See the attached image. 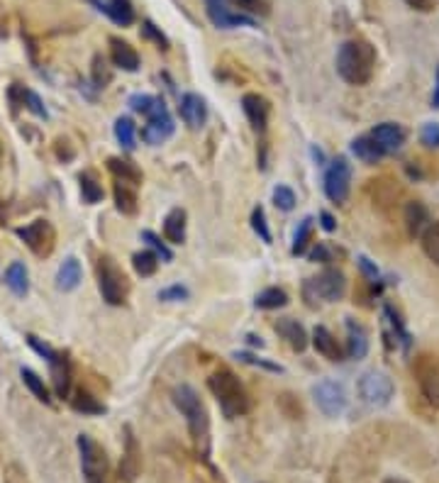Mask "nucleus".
I'll return each instance as SVG.
<instances>
[{
    "instance_id": "14",
    "label": "nucleus",
    "mask_w": 439,
    "mask_h": 483,
    "mask_svg": "<svg viewBox=\"0 0 439 483\" xmlns=\"http://www.w3.org/2000/svg\"><path fill=\"white\" fill-rule=\"evenodd\" d=\"M173 127H176V125H173V118L169 115V108H164V110H159L156 115H152V118H146L142 139H145L146 145L156 147V145H162V142L171 137Z\"/></svg>"
},
{
    "instance_id": "34",
    "label": "nucleus",
    "mask_w": 439,
    "mask_h": 483,
    "mask_svg": "<svg viewBox=\"0 0 439 483\" xmlns=\"http://www.w3.org/2000/svg\"><path fill=\"white\" fill-rule=\"evenodd\" d=\"M285 303H288V295L284 288H267L257 295V308L261 311H276V308H284Z\"/></svg>"
},
{
    "instance_id": "55",
    "label": "nucleus",
    "mask_w": 439,
    "mask_h": 483,
    "mask_svg": "<svg viewBox=\"0 0 439 483\" xmlns=\"http://www.w3.org/2000/svg\"><path fill=\"white\" fill-rule=\"evenodd\" d=\"M383 483H408V481H403V479H386Z\"/></svg>"
},
{
    "instance_id": "45",
    "label": "nucleus",
    "mask_w": 439,
    "mask_h": 483,
    "mask_svg": "<svg viewBox=\"0 0 439 483\" xmlns=\"http://www.w3.org/2000/svg\"><path fill=\"white\" fill-rule=\"evenodd\" d=\"M337 250L329 244V242H318L315 244V250L311 251V261H322V264H329V261H335Z\"/></svg>"
},
{
    "instance_id": "52",
    "label": "nucleus",
    "mask_w": 439,
    "mask_h": 483,
    "mask_svg": "<svg viewBox=\"0 0 439 483\" xmlns=\"http://www.w3.org/2000/svg\"><path fill=\"white\" fill-rule=\"evenodd\" d=\"M359 267H362V271L371 278V281H376V278H379V271H376V267H371L366 257H362V259H359Z\"/></svg>"
},
{
    "instance_id": "7",
    "label": "nucleus",
    "mask_w": 439,
    "mask_h": 483,
    "mask_svg": "<svg viewBox=\"0 0 439 483\" xmlns=\"http://www.w3.org/2000/svg\"><path fill=\"white\" fill-rule=\"evenodd\" d=\"M413 376L420 386L422 398L439 410V354H417L413 362Z\"/></svg>"
},
{
    "instance_id": "2",
    "label": "nucleus",
    "mask_w": 439,
    "mask_h": 483,
    "mask_svg": "<svg viewBox=\"0 0 439 483\" xmlns=\"http://www.w3.org/2000/svg\"><path fill=\"white\" fill-rule=\"evenodd\" d=\"M376 71V49L364 40H349L337 52V74L349 86H366Z\"/></svg>"
},
{
    "instance_id": "10",
    "label": "nucleus",
    "mask_w": 439,
    "mask_h": 483,
    "mask_svg": "<svg viewBox=\"0 0 439 483\" xmlns=\"http://www.w3.org/2000/svg\"><path fill=\"white\" fill-rule=\"evenodd\" d=\"M312 398H315V406L328 417H339L347 410V391L335 379H322L320 383H315Z\"/></svg>"
},
{
    "instance_id": "37",
    "label": "nucleus",
    "mask_w": 439,
    "mask_h": 483,
    "mask_svg": "<svg viewBox=\"0 0 439 483\" xmlns=\"http://www.w3.org/2000/svg\"><path fill=\"white\" fill-rule=\"evenodd\" d=\"M20 376H22V381H25L27 389L35 393L37 400H42V403H52V398H49V389L44 386V379H40L32 369H22Z\"/></svg>"
},
{
    "instance_id": "18",
    "label": "nucleus",
    "mask_w": 439,
    "mask_h": 483,
    "mask_svg": "<svg viewBox=\"0 0 439 483\" xmlns=\"http://www.w3.org/2000/svg\"><path fill=\"white\" fill-rule=\"evenodd\" d=\"M49 366H52V381H54V393L64 400L69 398L71 391V364L66 354L57 352L49 359Z\"/></svg>"
},
{
    "instance_id": "24",
    "label": "nucleus",
    "mask_w": 439,
    "mask_h": 483,
    "mask_svg": "<svg viewBox=\"0 0 439 483\" xmlns=\"http://www.w3.org/2000/svg\"><path fill=\"white\" fill-rule=\"evenodd\" d=\"M112 196H115V207L120 210L122 215H137V193H135V186L125 181H115V189H112Z\"/></svg>"
},
{
    "instance_id": "42",
    "label": "nucleus",
    "mask_w": 439,
    "mask_h": 483,
    "mask_svg": "<svg viewBox=\"0 0 439 483\" xmlns=\"http://www.w3.org/2000/svg\"><path fill=\"white\" fill-rule=\"evenodd\" d=\"M274 203L278 210H285V213H288V210H293V207H295V193H293L288 186H276Z\"/></svg>"
},
{
    "instance_id": "15",
    "label": "nucleus",
    "mask_w": 439,
    "mask_h": 483,
    "mask_svg": "<svg viewBox=\"0 0 439 483\" xmlns=\"http://www.w3.org/2000/svg\"><path fill=\"white\" fill-rule=\"evenodd\" d=\"M369 135L376 139V145L383 149V154H396L405 145V130L398 122H381Z\"/></svg>"
},
{
    "instance_id": "40",
    "label": "nucleus",
    "mask_w": 439,
    "mask_h": 483,
    "mask_svg": "<svg viewBox=\"0 0 439 483\" xmlns=\"http://www.w3.org/2000/svg\"><path fill=\"white\" fill-rule=\"evenodd\" d=\"M251 227H254V233L261 237V240L271 244V233H268V224H267V213H264V207L257 206L254 207V213H251Z\"/></svg>"
},
{
    "instance_id": "50",
    "label": "nucleus",
    "mask_w": 439,
    "mask_h": 483,
    "mask_svg": "<svg viewBox=\"0 0 439 483\" xmlns=\"http://www.w3.org/2000/svg\"><path fill=\"white\" fill-rule=\"evenodd\" d=\"M410 8L420 10V13H430V10H435V5H437V0H405Z\"/></svg>"
},
{
    "instance_id": "11",
    "label": "nucleus",
    "mask_w": 439,
    "mask_h": 483,
    "mask_svg": "<svg viewBox=\"0 0 439 483\" xmlns=\"http://www.w3.org/2000/svg\"><path fill=\"white\" fill-rule=\"evenodd\" d=\"M18 237L32 250V254L42 257V259L52 254L54 244H57V233H54L52 223H47V220H35L25 227H18Z\"/></svg>"
},
{
    "instance_id": "35",
    "label": "nucleus",
    "mask_w": 439,
    "mask_h": 483,
    "mask_svg": "<svg viewBox=\"0 0 439 483\" xmlns=\"http://www.w3.org/2000/svg\"><path fill=\"white\" fill-rule=\"evenodd\" d=\"M81 193H83V200H86L88 206H95V203H101L103 198V186L95 181L93 173H81Z\"/></svg>"
},
{
    "instance_id": "28",
    "label": "nucleus",
    "mask_w": 439,
    "mask_h": 483,
    "mask_svg": "<svg viewBox=\"0 0 439 483\" xmlns=\"http://www.w3.org/2000/svg\"><path fill=\"white\" fill-rule=\"evenodd\" d=\"M78 284H81V264H78L74 257H69V259L59 267L57 285H59L61 291H74Z\"/></svg>"
},
{
    "instance_id": "43",
    "label": "nucleus",
    "mask_w": 439,
    "mask_h": 483,
    "mask_svg": "<svg viewBox=\"0 0 439 483\" xmlns=\"http://www.w3.org/2000/svg\"><path fill=\"white\" fill-rule=\"evenodd\" d=\"M234 5L240 8V13H250V15H268L267 0H233Z\"/></svg>"
},
{
    "instance_id": "53",
    "label": "nucleus",
    "mask_w": 439,
    "mask_h": 483,
    "mask_svg": "<svg viewBox=\"0 0 439 483\" xmlns=\"http://www.w3.org/2000/svg\"><path fill=\"white\" fill-rule=\"evenodd\" d=\"M320 223H322V227H325L328 233H335V230H337L335 217L329 215V213H320Z\"/></svg>"
},
{
    "instance_id": "30",
    "label": "nucleus",
    "mask_w": 439,
    "mask_h": 483,
    "mask_svg": "<svg viewBox=\"0 0 439 483\" xmlns=\"http://www.w3.org/2000/svg\"><path fill=\"white\" fill-rule=\"evenodd\" d=\"M312 233H315V220L312 217H305L301 224H298V230L293 234V247L291 251L295 257H301L308 251V247L312 244Z\"/></svg>"
},
{
    "instance_id": "49",
    "label": "nucleus",
    "mask_w": 439,
    "mask_h": 483,
    "mask_svg": "<svg viewBox=\"0 0 439 483\" xmlns=\"http://www.w3.org/2000/svg\"><path fill=\"white\" fill-rule=\"evenodd\" d=\"M162 301H186L189 298V288H183V285H171V288H164L162 294H159Z\"/></svg>"
},
{
    "instance_id": "4",
    "label": "nucleus",
    "mask_w": 439,
    "mask_h": 483,
    "mask_svg": "<svg viewBox=\"0 0 439 483\" xmlns=\"http://www.w3.org/2000/svg\"><path fill=\"white\" fill-rule=\"evenodd\" d=\"M98 285L103 301L110 305H122L129 295V278L110 257H101L98 259Z\"/></svg>"
},
{
    "instance_id": "48",
    "label": "nucleus",
    "mask_w": 439,
    "mask_h": 483,
    "mask_svg": "<svg viewBox=\"0 0 439 483\" xmlns=\"http://www.w3.org/2000/svg\"><path fill=\"white\" fill-rule=\"evenodd\" d=\"M154 103H156V95H132V98H129L132 110L142 112V115H146V112H149V108H152Z\"/></svg>"
},
{
    "instance_id": "54",
    "label": "nucleus",
    "mask_w": 439,
    "mask_h": 483,
    "mask_svg": "<svg viewBox=\"0 0 439 483\" xmlns=\"http://www.w3.org/2000/svg\"><path fill=\"white\" fill-rule=\"evenodd\" d=\"M432 108L439 110V69H437V81H435V93H432Z\"/></svg>"
},
{
    "instance_id": "29",
    "label": "nucleus",
    "mask_w": 439,
    "mask_h": 483,
    "mask_svg": "<svg viewBox=\"0 0 439 483\" xmlns=\"http://www.w3.org/2000/svg\"><path fill=\"white\" fill-rule=\"evenodd\" d=\"M108 169L115 173L118 181L132 183V186L142 183V173H139L137 166L132 164V162H127V159H108Z\"/></svg>"
},
{
    "instance_id": "16",
    "label": "nucleus",
    "mask_w": 439,
    "mask_h": 483,
    "mask_svg": "<svg viewBox=\"0 0 439 483\" xmlns=\"http://www.w3.org/2000/svg\"><path fill=\"white\" fill-rule=\"evenodd\" d=\"M179 110H181L183 122L189 125L190 130H200L207 120V105L206 101L200 98L198 93H186L181 98V105H179Z\"/></svg>"
},
{
    "instance_id": "39",
    "label": "nucleus",
    "mask_w": 439,
    "mask_h": 483,
    "mask_svg": "<svg viewBox=\"0 0 439 483\" xmlns=\"http://www.w3.org/2000/svg\"><path fill=\"white\" fill-rule=\"evenodd\" d=\"M13 93L20 95V101H22V105H27V110H32L35 115H40V118H47V108H44L42 101H40V95L20 86L13 88Z\"/></svg>"
},
{
    "instance_id": "13",
    "label": "nucleus",
    "mask_w": 439,
    "mask_h": 483,
    "mask_svg": "<svg viewBox=\"0 0 439 483\" xmlns=\"http://www.w3.org/2000/svg\"><path fill=\"white\" fill-rule=\"evenodd\" d=\"M142 471V452H139L137 437L132 427H125V452L120 459V479L122 481L132 483Z\"/></svg>"
},
{
    "instance_id": "38",
    "label": "nucleus",
    "mask_w": 439,
    "mask_h": 483,
    "mask_svg": "<svg viewBox=\"0 0 439 483\" xmlns=\"http://www.w3.org/2000/svg\"><path fill=\"white\" fill-rule=\"evenodd\" d=\"M135 135H137V130H135V122L129 118H120L115 122V137L125 149H135Z\"/></svg>"
},
{
    "instance_id": "41",
    "label": "nucleus",
    "mask_w": 439,
    "mask_h": 483,
    "mask_svg": "<svg viewBox=\"0 0 439 483\" xmlns=\"http://www.w3.org/2000/svg\"><path fill=\"white\" fill-rule=\"evenodd\" d=\"M142 240H145L146 244H149V247L154 250V254H156V257H159V259H164V261H171L173 259L171 250H169V247H166L164 242H162V237H156L154 233H149V230H145V233H142Z\"/></svg>"
},
{
    "instance_id": "9",
    "label": "nucleus",
    "mask_w": 439,
    "mask_h": 483,
    "mask_svg": "<svg viewBox=\"0 0 439 483\" xmlns=\"http://www.w3.org/2000/svg\"><path fill=\"white\" fill-rule=\"evenodd\" d=\"M349 190H352V164L347 162V156H337L325 171V196L339 206L349 198Z\"/></svg>"
},
{
    "instance_id": "8",
    "label": "nucleus",
    "mask_w": 439,
    "mask_h": 483,
    "mask_svg": "<svg viewBox=\"0 0 439 483\" xmlns=\"http://www.w3.org/2000/svg\"><path fill=\"white\" fill-rule=\"evenodd\" d=\"M359 393H362L364 403H369L373 408H383L391 403V398L396 393L393 379L386 372L371 369L359 379Z\"/></svg>"
},
{
    "instance_id": "31",
    "label": "nucleus",
    "mask_w": 439,
    "mask_h": 483,
    "mask_svg": "<svg viewBox=\"0 0 439 483\" xmlns=\"http://www.w3.org/2000/svg\"><path fill=\"white\" fill-rule=\"evenodd\" d=\"M5 284H8V288L15 295H27V291H30V281H27L25 264H20V261L10 264L8 274H5Z\"/></svg>"
},
{
    "instance_id": "47",
    "label": "nucleus",
    "mask_w": 439,
    "mask_h": 483,
    "mask_svg": "<svg viewBox=\"0 0 439 483\" xmlns=\"http://www.w3.org/2000/svg\"><path fill=\"white\" fill-rule=\"evenodd\" d=\"M142 35H145L146 40L156 42V47H159V49H164V52L169 49V40H166V37L162 35L159 30H156L154 22H149V20H146V22H142Z\"/></svg>"
},
{
    "instance_id": "25",
    "label": "nucleus",
    "mask_w": 439,
    "mask_h": 483,
    "mask_svg": "<svg viewBox=\"0 0 439 483\" xmlns=\"http://www.w3.org/2000/svg\"><path fill=\"white\" fill-rule=\"evenodd\" d=\"M352 152L359 162H364V164H376V162H381V159L386 156L383 154V149L376 145V139L371 137V135H362V137L354 139Z\"/></svg>"
},
{
    "instance_id": "22",
    "label": "nucleus",
    "mask_w": 439,
    "mask_h": 483,
    "mask_svg": "<svg viewBox=\"0 0 439 483\" xmlns=\"http://www.w3.org/2000/svg\"><path fill=\"white\" fill-rule=\"evenodd\" d=\"M276 332L284 337L285 342L291 345V349H295V352H303V349L308 347V332H305V328H303L298 320H278V322H276Z\"/></svg>"
},
{
    "instance_id": "1",
    "label": "nucleus",
    "mask_w": 439,
    "mask_h": 483,
    "mask_svg": "<svg viewBox=\"0 0 439 483\" xmlns=\"http://www.w3.org/2000/svg\"><path fill=\"white\" fill-rule=\"evenodd\" d=\"M171 398L173 406L179 408V413H181L183 417H186V423H189L193 447H196V452H198L200 457L207 459V454H210V417H207V410L206 406H203V400H200L196 389L189 386V383L176 386Z\"/></svg>"
},
{
    "instance_id": "51",
    "label": "nucleus",
    "mask_w": 439,
    "mask_h": 483,
    "mask_svg": "<svg viewBox=\"0 0 439 483\" xmlns=\"http://www.w3.org/2000/svg\"><path fill=\"white\" fill-rule=\"evenodd\" d=\"M240 359L247 364H259V366H264V369H268V372H281V366H276V364H268V362H259V359H254V356H250V354H240Z\"/></svg>"
},
{
    "instance_id": "6",
    "label": "nucleus",
    "mask_w": 439,
    "mask_h": 483,
    "mask_svg": "<svg viewBox=\"0 0 439 483\" xmlns=\"http://www.w3.org/2000/svg\"><path fill=\"white\" fill-rule=\"evenodd\" d=\"M78 454H81V471L86 483H108V457L105 449L91 437L78 435Z\"/></svg>"
},
{
    "instance_id": "12",
    "label": "nucleus",
    "mask_w": 439,
    "mask_h": 483,
    "mask_svg": "<svg viewBox=\"0 0 439 483\" xmlns=\"http://www.w3.org/2000/svg\"><path fill=\"white\" fill-rule=\"evenodd\" d=\"M206 8H207V18L215 27L220 30H233V27L254 25V20L247 18V15H241V13H234L233 8H227V0H206Z\"/></svg>"
},
{
    "instance_id": "32",
    "label": "nucleus",
    "mask_w": 439,
    "mask_h": 483,
    "mask_svg": "<svg viewBox=\"0 0 439 483\" xmlns=\"http://www.w3.org/2000/svg\"><path fill=\"white\" fill-rule=\"evenodd\" d=\"M420 244L422 251H425V257H427L435 267H439V220L430 223V227L422 233Z\"/></svg>"
},
{
    "instance_id": "36",
    "label": "nucleus",
    "mask_w": 439,
    "mask_h": 483,
    "mask_svg": "<svg viewBox=\"0 0 439 483\" xmlns=\"http://www.w3.org/2000/svg\"><path fill=\"white\" fill-rule=\"evenodd\" d=\"M132 267H135L139 277H152V274H156V268H159V257H156L154 251H137L132 257Z\"/></svg>"
},
{
    "instance_id": "23",
    "label": "nucleus",
    "mask_w": 439,
    "mask_h": 483,
    "mask_svg": "<svg viewBox=\"0 0 439 483\" xmlns=\"http://www.w3.org/2000/svg\"><path fill=\"white\" fill-rule=\"evenodd\" d=\"M312 347L325 359H329V362H342V347H339L337 337L328 328H322V325L315 328V332H312Z\"/></svg>"
},
{
    "instance_id": "5",
    "label": "nucleus",
    "mask_w": 439,
    "mask_h": 483,
    "mask_svg": "<svg viewBox=\"0 0 439 483\" xmlns=\"http://www.w3.org/2000/svg\"><path fill=\"white\" fill-rule=\"evenodd\" d=\"M347 291V278L339 268H325L318 278H311L303 285V294L311 308L318 305V298L322 301H339Z\"/></svg>"
},
{
    "instance_id": "20",
    "label": "nucleus",
    "mask_w": 439,
    "mask_h": 483,
    "mask_svg": "<svg viewBox=\"0 0 439 483\" xmlns=\"http://www.w3.org/2000/svg\"><path fill=\"white\" fill-rule=\"evenodd\" d=\"M430 210L422 206L420 200H410L408 206H405V230L410 237H422V233L430 227Z\"/></svg>"
},
{
    "instance_id": "26",
    "label": "nucleus",
    "mask_w": 439,
    "mask_h": 483,
    "mask_svg": "<svg viewBox=\"0 0 439 483\" xmlns=\"http://www.w3.org/2000/svg\"><path fill=\"white\" fill-rule=\"evenodd\" d=\"M164 237L171 244H183V240H186V210L183 207H173L171 213L166 215Z\"/></svg>"
},
{
    "instance_id": "3",
    "label": "nucleus",
    "mask_w": 439,
    "mask_h": 483,
    "mask_svg": "<svg viewBox=\"0 0 439 483\" xmlns=\"http://www.w3.org/2000/svg\"><path fill=\"white\" fill-rule=\"evenodd\" d=\"M207 389L220 403V410L224 413V417H241V415L250 413V396H247L240 379L230 369H220V372L213 373L207 379Z\"/></svg>"
},
{
    "instance_id": "27",
    "label": "nucleus",
    "mask_w": 439,
    "mask_h": 483,
    "mask_svg": "<svg viewBox=\"0 0 439 483\" xmlns=\"http://www.w3.org/2000/svg\"><path fill=\"white\" fill-rule=\"evenodd\" d=\"M103 13L112 22L122 27H129L135 22V8H132L129 0H108V3H103Z\"/></svg>"
},
{
    "instance_id": "46",
    "label": "nucleus",
    "mask_w": 439,
    "mask_h": 483,
    "mask_svg": "<svg viewBox=\"0 0 439 483\" xmlns=\"http://www.w3.org/2000/svg\"><path fill=\"white\" fill-rule=\"evenodd\" d=\"M420 139L425 147L439 149V122H427L420 132Z\"/></svg>"
},
{
    "instance_id": "21",
    "label": "nucleus",
    "mask_w": 439,
    "mask_h": 483,
    "mask_svg": "<svg viewBox=\"0 0 439 483\" xmlns=\"http://www.w3.org/2000/svg\"><path fill=\"white\" fill-rule=\"evenodd\" d=\"M110 59L112 64L122 71H137L139 69V54L135 47L120 37H110Z\"/></svg>"
},
{
    "instance_id": "44",
    "label": "nucleus",
    "mask_w": 439,
    "mask_h": 483,
    "mask_svg": "<svg viewBox=\"0 0 439 483\" xmlns=\"http://www.w3.org/2000/svg\"><path fill=\"white\" fill-rule=\"evenodd\" d=\"M93 81L98 88L108 86L112 81V71L108 69V64H105L103 57H95L93 59Z\"/></svg>"
},
{
    "instance_id": "17",
    "label": "nucleus",
    "mask_w": 439,
    "mask_h": 483,
    "mask_svg": "<svg viewBox=\"0 0 439 483\" xmlns=\"http://www.w3.org/2000/svg\"><path fill=\"white\" fill-rule=\"evenodd\" d=\"M241 110H244V115H247V120L251 122L254 130L257 132L267 130L268 112H271L267 98H261L259 93H247L241 98Z\"/></svg>"
},
{
    "instance_id": "33",
    "label": "nucleus",
    "mask_w": 439,
    "mask_h": 483,
    "mask_svg": "<svg viewBox=\"0 0 439 483\" xmlns=\"http://www.w3.org/2000/svg\"><path fill=\"white\" fill-rule=\"evenodd\" d=\"M71 406H74V410L76 413H83V415H101L105 413V406L103 403H98V398H93L88 391H76V396L71 398Z\"/></svg>"
},
{
    "instance_id": "19",
    "label": "nucleus",
    "mask_w": 439,
    "mask_h": 483,
    "mask_svg": "<svg viewBox=\"0 0 439 483\" xmlns=\"http://www.w3.org/2000/svg\"><path fill=\"white\" fill-rule=\"evenodd\" d=\"M369 354V332L362 322L349 320L347 322V356L349 359H364Z\"/></svg>"
}]
</instances>
